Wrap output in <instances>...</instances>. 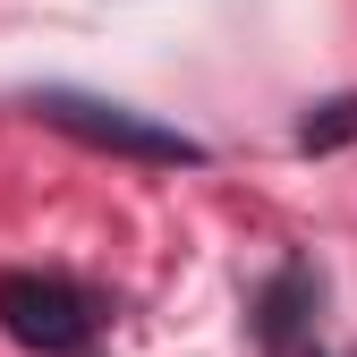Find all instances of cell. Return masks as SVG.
<instances>
[{"label": "cell", "instance_id": "4", "mask_svg": "<svg viewBox=\"0 0 357 357\" xmlns=\"http://www.w3.org/2000/svg\"><path fill=\"white\" fill-rule=\"evenodd\" d=\"M357 137V94H332V102H315L298 119V145L306 153H332V145H349Z\"/></svg>", "mask_w": 357, "mask_h": 357}, {"label": "cell", "instance_id": "2", "mask_svg": "<svg viewBox=\"0 0 357 357\" xmlns=\"http://www.w3.org/2000/svg\"><path fill=\"white\" fill-rule=\"evenodd\" d=\"M34 119L43 128H60V137H77V145H94V153H119V162H153V170H196V162H213L196 137H178V128H162V119H137L128 102H94V94H34Z\"/></svg>", "mask_w": 357, "mask_h": 357}, {"label": "cell", "instance_id": "1", "mask_svg": "<svg viewBox=\"0 0 357 357\" xmlns=\"http://www.w3.org/2000/svg\"><path fill=\"white\" fill-rule=\"evenodd\" d=\"M102 298L77 289L68 273H9L0 281V332L34 357H94L102 340Z\"/></svg>", "mask_w": 357, "mask_h": 357}, {"label": "cell", "instance_id": "3", "mask_svg": "<svg viewBox=\"0 0 357 357\" xmlns=\"http://www.w3.org/2000/svg\"><path fill=\"white\" fill-rule=\"evenodd\" d=\"M306 315H315V281H306V264H281L273 289L255 298V340L273 357H306Z\"/></svg>", "mask_w": 357, "mask_h": 357}]
</instances>
